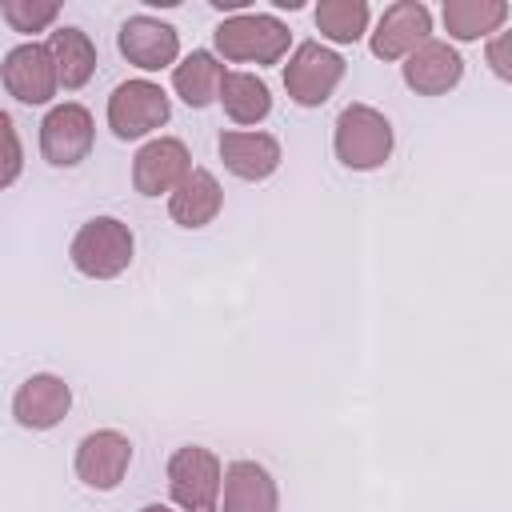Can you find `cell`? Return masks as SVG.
I'll return each mask as SVG.
<instances>
[{"label": "cell", "instance_id": "obj_1", "mask_svg": "<svg viewBox=\"0 0 512 512\" xmlns=\"http://www.w3.org/2000/svg\"><path fill=\"white\" fill-rule=\"evenodd\" d=\"M212 48L216 60L228 64H280L292 48V32L284 20L268 16V12H240V16H224L212 32Z\"/></svg>", "mask_w": 512, "mask_h": 512}, {"label": "cell", "instance_id": "obj_2", "mask_svg": "<svg viewBox=\"0 0 512 512\" xmlns=\"http://www.w3.org/2000/svg\"><path fill=\"white\" fill-rule=\"evenodd\" d=\"M396 148L392 120L372 104H348L332 128V152L348 172H376Z\"/></svg>", "mask_w": 512, "mask_h": 512}, {"label": "cell", "instance_id": "obj_3", "mask_svg": "<svg viewBox=\"0 0 512 512\" xmlns=\"http://www.w3.org/2000/svg\"><path fill=\"white\" fill-rule=\"evenodd\" d=\"M136 256V236L124 220L116 216H92L76 228L72 244H68V260L80 276L88 280H116L132 268Z\"/></svg>", "mask_w": 512, "mask_h": 512}, {"label": "cell", "instance_id": "obj_4", "mask_svg": "<svg viewBox=\"0 0 512 512\" xmlns=\"http://www.w3.org/2000/svg\"><path fill=\"white\" fill-rule=\"evenodd\" d=\"M168 496L180 512H216L220 504V484H224V464L212 448L204 444H180L168 456Z\"/></svg>", "mask_w": 512, "mask_h": 512}, {"label": "cell", "instance_id": "obj_5", "mask_svg": "<svg viewBox=\"0 0 512 512\" xmlns=\"http://www.w3.org/2000/svg\"><path fill=\"white\" fill-rule=\"evenodd\" d=\"M344 72H348V60L336 48H328L320 40H304L292 48V56L284 64V92L300 108H320L332 100Z\"/></svg>", "mask_w": 512, "mask_h": 512}, {"label": "cell", "instance_id": "obj_6", "mask_svg": "<svg viewBox=\"0 0 512 512\" xmlns=\"http://www.w3.org/2000/svg\"><path fill=\"white\" fill-rule=\"evenodd\" d=\"M172 120V100L156 80H124L108 96V128L116 140H144Z\"/></svg>", "mask_w": 512, "mask_h": 512}, {"label": "cell", "instance_id": "obj_7", "mask_svg": "<svg viewBox=\"0 0 512 512\" xmlns=\"http://www.w3.org/2000/svg\"><path fill=\"white\" fill-rule=\"evenodd\" d=\"M92 144H96V120L84 104L64 100V104H52L44 112V120H40V156L52 168L84 164Z\"/></svg>", "mask_w": 512, "mask_h": 512}, {"label": "cell", "instance_id": "obj_8", "mask_svg": "<svg viewBox=\"0 0 512 512\" xmlns=\"http://www.w3.org/2000/svg\"><path fill=\"white\" fill-rule=\"evenodd\" d=\"M128 464H132V440L120 428H96V432L80 436L76 456H72L80 484L92 492L120 488V480L128 476Z\"/></svg>", "mask_w": 512, "mask_h": 512}, {"label": "cell", "instance_id": "obj_9", "mask_svg": "<svg viewBox=\"0 0 512 512\" xmlns=\"http://www.w3.org/2000/svg\"><path fill=\"white\" fill-rule=\"evenodd\" d=\"M116 44H120V56L140 68V72H164L180 60V32L160 20V16H128L116 32Z\"/></svg>", "mask_w": 512, "mask_h": 512}, {"label": "cell", "instance_id": "obj_10", "mask_svg": "<svg viewBox=\"0 0 512 512\" xmlns=\"http://www.w3.org/2000/svg\"><path fill=\"white\" fill-rule=\"evenodd\" d=\"M0 80H4V92H8L12 100L28 104V108L48 104V100L56 96V88H60L56 64H52L48 48L36 44V40H24V44H16V48L4 52Z\"/></svg>", "mask_w": 512, "mask_h": 512}, {"label": "cell", "instance_id": "obj_11", "mask_svg": "<svg viewBox=\"0 0 512 512\" xmlns=\"http://www.w3.org/2000/svg\"><path fill=\"white\" fill-rule=\"evenodd\" d=\"M432 36V12L420 0H396L380 12L376 28H372V56L376 60H404L408 52H416L424 40Z\"/></svg>", "mask_w": 512, "mask_h": 512}, {"label": "cell", "instance_id": "obj_12", "mask_svg": "<svg viewBox=\"0 0 512 512\" xmlns=\"http://www.w3.org/2000/svg\"><path fill=\"white\" fill-rule=\"evenodd\" d=\"M72 412V388L56 372H32L12 396V420L28 432H48Z\"/></svg>", "mask_w": 512, "mask_h": 512}, {"label": "cell", "instance_id": "obj_13", "mask_svg": "<svg viewBox=\"0 0 512 512\" xmlns=\"http://www.w3.org/2000/svg\"><path fill=\"white\" fill-rule=\"evenodd\" d=\"M400 76L416 96H444L464 80V56L448 40L428 36L416 52L400 60Z\"/></svg>", "mask_w": 512, "mask_h": 512}, {"label": "cell", "instance_id": "obj_14", "mask_svg": "<svg viewBox=\"0 0 512 512\" xmlns=\"http://www.w3.org/2000/svg\"><path fill=\"white\" fill-rule=\"evenodd\" d=\"M188 172H192V156H188V144L176 136H156L140 144V152L132 156V188L140 196H164Z\"/></svg>", "mask_w": 512, "mask_h": 512}, {"label": "cell", "instance_id": "obj_15", "mask_svg": "<svg viewBox=\"0 0 512 512\" xmlns=\"http://www.w3.org/2000/svg\"><path fill=\"white\" fill-rule=\"evenodd\" d=\"M216 148H220L224 168L236 180H248V184L268 180L280 168V160H284L280 140L272 132H252V128H228V132H220Z\"/></svg>", "mask_w": 512, "mask_h": 512}, {"label": "cell", "instance_id": "obj_16", "mask_svg": "<svg viewBox=\"0 0 512 512\" xmlns=\"http://www.w3.org/2000/svg\"><path fill=\"white\" fill-rule=\"evenodd\" d=\"M216 512H280V488L256 460H232L224 468Z\"/></svg>", "mask_w": 512, "mask_h": 512}, {"label": "cell", "instance_id": "obj_17", "mask_svg": "<svg viewBox=\"0 0 512 512\" xmlns=\"http://www.w3.org/2000/svg\"><path fill=\"white\" fill-rule=\"evenodd\" d=\"M224 208V188L208 168H192L172 192H168V216L180 228H208Z\"/></svg>", "mask_w": 512, "mask_h": 512}, {"label": "cell", "instance_id": "obj_18", "mask_svg": "<svg viewBox=\"0 0 512 512\" xmlns=\"http://www.w3.org/2000/svg\"><path fill=\"white\" fill-rule=\"evenodd\" d=\"M44 48H48V56H52V64H56L60 88L76 92V88H84V84L96 76V44H92V36H88L84 28L60 24V28L48 32V44H44Z\"/></svg>", "mask_w": 512, "mask_h": 512}, {"label": "cell", "instance_id": "obj_19", "mask_svg": "<svg viewBox=\"0 0 512 512\" xmlns=\"http://www.w3.org/2000/svg\"><path fill=\"white\" fill-rule=\"evenodd\" d=\"M224 60H216V52L196 48L184 60L172 64V92L188 104V108H208L220 100V80H224Z\"/></svg>", "mask_w": 512, "mask_h": 512}, {"label": "cell", "instance_id": "obj_20", "mask_svg": "<svg viewBox=\"0 0 512 512\" xmlns=\"http://www.w3.org/2000/svg\"><path fill=\"white\" fill-rule=\"evenodd\" d=\"M440 16L456 44H472V40L496 36L512 16V8L504 0H444Z\"/></svg>", "mask_w": 512, "mask_h": 512}, {"label": "cell", "instance_id": "obj_21", "mask_svg": "<svg viewBox=\"0 0 512 512\" xmlns=\"http://www.w3.org/2000/svg\"><path fill=\"white\" fill-rule=\"evenodd\" d=\"M220 108L232 124L240 128H252L260 120H268L272 112V92L268 84L256 76V72H240V68H228L224 80H220Z\"/></svg>", "mask_w": 512, "mask_h": 512}, {"label": "cell", "instance_id": "obj_22", "mask_svg": "<svg viewBox=\"0 0 512 512\" xmlns=\"http://www.w3.org/2000/svg\"><path fill=\"white\" fill-rule=\"evenodd\" d=\"M312 20H316V32L332 44H356L364 32H368V0H320L312 8Z\"/></svg>", "mask_w": 512, "mask_h": 512}, {"label": "cell", "instance_id": "obj_23", "mask_svg": "<svg viewBox=\"0 0 512 512\" xmlns=\"http://www.w3.org/2000/svg\"><path fill=\"white\" fill-rule=\"evenodd\" d=\"M0 16L8 20L12 32L32 36V32H44L60 20V4H52V0H0Z\"/></svg>", "mask_w": 512, "mask_h": 512}, {"label": "cell", "instance_id": "obj_24", "mask_svg": "<svg viewBox=\"0 0 512 512\" xmlns=\"http://www.w3.org/2000/svg\"><path fill=\"white\" fill-rule=\"evenodd\" d=\"M24 172V144H20V132H16V120L0 108V192L12 188Z\"/></svg>", "mask_w": 512, "mask_h": 512}, {"label": "cell", "instance_id": "obj_25", "mask_svg": "<svg viewBox=\"0 0 512 512\" xmlns=\"http://www.w3.org/2000/svg\"><path fill=\"white\" fill-rule=\"evenodd\" d=\"M488 64L500 80H512V64H508V32H496L488 40Z\"/></svg>", "mask_w": 512, "mask_h": 512}, {"label": "cell", "instance_id": "obj_26", "mask_svg": "<svg viewBox=\"0 0 512 512\" xmlns=\"http://www.w3.org/2000/svg\"><path fill=\"white\" fill-rule=\"evenodd\" d=\"M216 12H232V16H240V12H248V0H208Z\"/></svg>", "mask_w": 512, "mask_h": 512}, {"label": "cell", "instance_id": "obj_27", "mask_svg": "<svg viewBox=\"0 0 512 512\" xmlns=\"http://www.w3.org/2000/svg\"><path fill=\"white\" fill-rule=\"evenodd\" d=\"M140 512H180V508H172V504H144Z\"/></svg>", "mask_w": 512, "mask_h": 512}]
</instances>
